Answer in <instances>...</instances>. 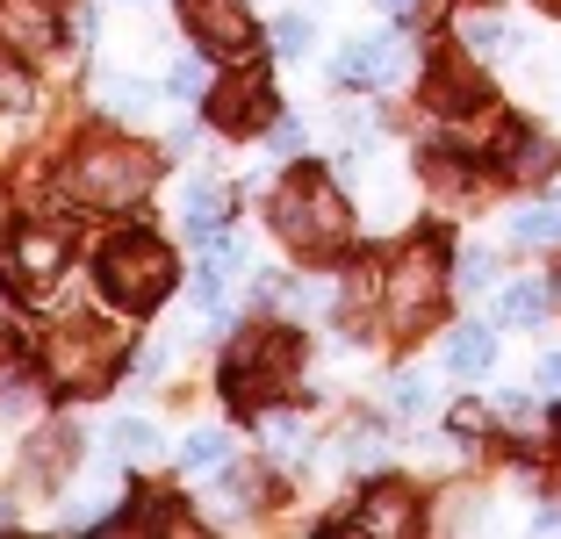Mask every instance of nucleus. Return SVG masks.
<instances>
[{
  "mask_svg": "<svg viewBox=\"0 0 561 539\" xmlns=\"http://www.w3.org/2000/svg\"><path fill=\"white\" fill-rule=\"evenodd\" d=\"M151 180H159V159L145 145H116V137H87L66 159V187L87 209H130Z\"/></svg>",
  "mask_w": 561,
  "mask_h": 539,
  "instance_id": "nucleus-2",
  "label": "nucleus"
},
{
  "mask_svg": "<svg viewBox=\"0 0 561 539\" xmlns=\"http://www.w3.org/2000/svg\"><path fill=\"white\" fill-rule=\"evenodd\" d=\"M490 359H496V339L482 324H461L454 339H446V367H454V375H482Z\"/></svg>",
  "mask_w": 561,
  "mask_h": 539,
  "instance_id": "nucleus-15",
  "label": "nucleus"
},
{
  "mask_svg": "<svg viewBox=\"0 0 561 539\" xmlns=\"http://www.w3.org/2000/svg\"><path fill=\"white\" fill-rule=\"evenodd\" d=\"M439 310H446V260H439V245H411L389 266V324L425 331Z\"/></svg>",
  "mask_w": 561,
  "mask_h": 539,
  "instance_id": "nucleus-6",
  "label": "nucleus"
},
{
  "mask_svg": "<svg viewBox=\"0 0 561 539\" xmlns=\"http://www.w3.org/2000/svg\"><path fill=\"white\" fill-rule=\"evenodd\" d=\"M165 94H173V101H195L202 94V66H195V58H181V66L165 72Z\"/></svg>",
  "mask_w": 561,
  "mask_h": 539,
  "instance_id": "nucleus-23",
  "label": "nucleus"
},
{
  "mask_svg": "<svg viewBox=\"0 0 561 539\" xmlns=\"http://www.w3.org/2000/svg\"><path fill=\"white\" fill-rule=\"evenodd\" d=\"M0 525H15V504H8V496H0Z\"/></svg>",
  "mask_w": 561,
  "mask_h": 539,
  "instance_id": "nucleus-33",
  "label": "nucleus"
},
{
  "mask_svg": "<svg viewBox=\"0 0 561 539\" xmlns=\"http://www.w3.org/2000/svg\"><path fill=\"white\" fill-rule=\"evenodd\" d=\"M482 425H490V417H482L476 403H461V410H454V432H482Z\"/></svg>",
  "mask_w": 561,
  "mask_h": 539,
  "instance_id": "nucleus-31",
  "label": "nucleus"
},
{
  "mask_svg": "<svg viewBox=\"0 0 561 539\" xmlns=\"http://www.w3.org/2000/svg\"><path fill=\"white\" fill-rule=\"evenodd\" d=\"M397 66H403V44H397V36H367V44L339 50L331 80H339V87H375V80H389Z\"/></svg>",
  "mask_w": 561,
  "mask_h": 539,
  "instance_id": "nucleus-12",
  "label": "nucleus"
},
{
  "mask_svg": "<svg viewBox=\"0 0 561 539\" xmlns=\"http://www.w3.org/2000/svg\"><path fill=\"white\" fill-rule=\"evenodd\" d=\"M274 230L288 238L296 252H310V260H324V252H339L353 238V209L339 202V187H331L324 173H288L274 195Z\"/></svg>",
  "mask_w": 561,
  "mask_h": 539,
  "instance_id": "nucleus-1",
  "label": "nucleus"
},
{
  "mask_svg": "<svg viewBox=\"0 0 561 539\" xmlns=\"http://www.w3.org/2000/svg\"><path fill=\"white\" fill-rule=\"evenodd\" d=\"M540 8H554V15H561V0H540Z\"/></svg>",
  "mask_w": 561,
  "mask_h": 539,
  "instance_id": "nucleus-34",
  "label": "nucleus"
},
{
  "mask_svg": "<svg viewBox=\"0 0 561 539\" xmlns=\"http://www.w3.org/2000/svg\"><path fill=\"white\" fill-rule=\"evenodd\" d=\"M101 295L116 302V310H159L165 288H173V252L159 245V238H145V230H123V238H108L101 245Z\"/></svg>",
  "mask_w": 561,
  "mask_h": 539,
  "instance_id": "nucleus-3",
  "label": "nucleus"
},
{
  "mask_svg": "<svg viewBox=\"0 0 561 539\" xmlns=\"http://www.w3.org/2000/svg\"><path fill=\"white\" fill-rule=\"evenodd\" d=\"M8 266H15L22 288H50V280L66 274V230L58 223H22L15 245H8Z\"/></svg>",
  "mask_w": 561,
  "mask_h": 539,
  "instance_id": "nucleus-9",
  "label": "nucleus"
},
{
  "mask_svg": "<svg viewBox=\"0 0 561 539\" xmlns=\"http://www.w3.org/2000/svg\"><path fill=\"white\" fill-rule=\"evenodd\" d=\"M339 454H346L353 468H375V460H381V439H375V432H353V446H339Z\"/></svg>",
  "mask_w": 561,
  "mask_h": 539,
  "instance_id": "nucleus-24",
  "label": "nucleus"
},
{
  "mask_svg": "<svg viewBox=\"0 0 561 539\" xmlns=\"http://www.w3.org/2000/svg\"><path fill=\"white\" fill-rule=\"evenodd\" d=\"M512 230H518V245H561V209H518Z\"/></svg>",
  "mask_w": 561,
  "mask_h": 539,
  "instance_id": "nucleus-18",
  "label": "nucleus"
},
{
  "mask_svg": "<svg viewBox=\"0 0 561 539\" xmlns=\"http://www.w3.org/2000/svg\"><path fill=\"white\" fill-rule=\"evenodd\" d=\"M496 36L504 30H496L490 15H468V50H496Z\"/></svg>",
  "mask_w": 561,
  "mask_h": 539,
  "instance_id": "nucleus-26",
  "label": "nucleus"
},
{
  "mask_svg": "<svg viewBox=\"0 0 561 539\" xmlns=\"http://www.w3.org/2000/svg\"><path fill=\"white\" fill-rule=\"evenodd\" d=\"M432 101H439L446 115H468V108H482L490 94H482V80L468 66H439V72H432Z\"/></svg>",
  "mask_w": 561,
  "mask_h": 539,
  "instance_id": "nucleus-14",
  "label": "nucleus"
},
{
  "mask_svg": "<svg viewBox=\"0 0 561 539\" xmlns=\"http://www.w3.org/2000/svg\"><path fill=\"white\" fill-rule=\"evenodd\" d=\"M490 274H496V260H490V252H476V260L461 266V280H468V288H482V280H490Z\"/></svg>",
  "mask_w": 561,
  "mask_h": 539,
  "instance_id": "nucleus-29",
  "label": "nucleus"
},
{
  "mask_svg": "<svg viewBox=\"0 0 561 539\" xmlns=\"http://www.w3.org/2000/svg\"><path fill=\"white\" fill-rule=\"evenodd\" d=\"M108 439H116V454H123V460H151V454H159V432H151L145 417H123Z\"/></svg>",
  "mask_w": 561,
  "mask_h": 539,
  "instance_id": "nucleus-19",
  "label": "nucleus"
},
{
  "mask_svg": "<svg viewBox=\"0 0 561 539\" xmlns=\"http://www.w3.org/2000/svg\"><path fill=\"white\" fill-rule=\"evenodd\" d=\"M561 165V145L540 130H504V173L512 180H547Z\"/></svg>",
  "mask_w": 561,
  "mask_h": 539,
  "instance_id": "nucleus-13",
  "label": "nucleus"
},
{
  "mask_svg": "<svg viewBox=\"0 0 561 539\" xmlns=\"http://www.w3.org/2000/svg\"><path fill=\"white\" fill-rule=\"evenodd\" d=\"M108 108H116V115H145V87L116 80V87H108Z\"/></svg>",
  "mask_w": 561,
  "mask_h": 539,
  "instance_id": "nucleus-25",
  "label": "nucleus"
},
{
  "mask_svg": "<svg viewBox=\"0 0 561 539\" xmlns=\"http://www.w3.org/2000/svg\"><path fill=\"white\" fill-rule=\"evenodd\" d=\"M224 454H231V439H224V432H195V439L181 446V460H187V468H216Z\"/></svg>",
  "mask_w": 561,
  "mask_h": 539,
  "instance_id": "nucleus-21",
  "label": "nucleus"
},
{
  "mask_svg": "<svg viewBox=\"0 0 561 539\" xmlns=\"http://www.w3.org/2000/svg\"><path fill=\"white\" fill-rule=\"evenodd\" d=\"M266 36H274V50H288V58H302V50H310V22H302V15H280Z\"/></svg>",
  "mask_w": 561,
  "mask_h": 539,
  "instance_id": "nucleus-22",
  "label": "nucleus"
},
{
  "mask_svg": "<svg viewBox=\"0 0 561 539\" xmlns=\"http://www.w3.org/2000/svg\"><path fill=\"white\" fill-rule=\"evenodd\" d=\"M0 44L8 50H50L58 44V0H0Z\"/></svg>",
  "mask_w": 561,
  "mask_h": 539,
  "instance_id": "nucleus-11",
  "label": "nucleus"
},
{
  "mask_svg": "<svg viewBox=\"0 0 561 539\" xmlns=\"http://www.w3.org/2000/svg\"><path fill=\"white\" fill-rule=\"evenodd\" d=\"M296 359H302V339L288 324L245 331V339L231 345V367H224V395H231V403H266L274 389H288Z\"/></svg>",
  "mask_w": 561,
  "mask_h": 539,
  "instance_id": "nucleus-4",
  "label": "nucleus"
},
{
  "mask_svg": "<svg viewBox=\"0 0 561 539\" xmlns=\"http://www.w3.org/2000/svg\"><path fill=\"white\" fill-rule=\"evenodd\" d=\"M397 410H425V375H403L397 381Z\"/></svg>",
  "mask_w": 561,
  "mask_h": 539,
  "instance_id": "nucleus-27",
  "label": "nucleus"
},
{
  "mask_svg": "<svg viewBox=\"0 0 561 539\" xmlns=\"http://www.w3.org/2000/svg\"><path fill=\"white\" fill-rule=\"evenodd\" d=\"M353 532H375V539H403V532H417V496L403 490V482H375V490L353 504Z\"/></svg>",
  "mask_w": 561,
  "mask_h": 539,
  "instance_id": "nucleus-10",
  "label": "nucleus"
},
{
  "mask_svg": "<svg viewBox=\"0 0 561 539\" xmlns=\"http://www.w3.org/2000/svg\"><path fill=\"white\" fill-rule=\"evenodd\" d=\"M266 115H274V94H266V72L260 66H238L224 87H209V123L216 130H260Z\"/></svg>",
  "mask_w": 561,
  "mask_h": 539,
  "instance_id": "nucleus-8",
  "label": "nucleus"
},
{
  "mask_svg": "<svg viewBox=\"0 0 561 539\" xmlns=\"http://www.w3.org/2000/svg\"><path fill=\"white\" fill-rule=\"evenodd\" d=\"M547 302H554V295H547L540 280H518V288H504V302H496V310H504V324H540Z\"/></svg>",
  "mask_w": 561,
  "mask_h": 539,
  "instance_id": "nucleus-17",
  "label": "nucleus"
},
{
  "mask_svg": "<svg viewBox=\"0 0 561 539\" xmlns=\"http://www.w3.org/2000/svg\"><path fill=\"white\" fill-rule=\"evenodd\" d=\"M30 468L50 474V468H72V432H44V439L30 446Z\"/></svg>",
  "mask_w": 561,
  "mask_h": 539,
  "instance_id": "nucleus-20",
  "label": "nucleus"
},
{
  "mask_svg": "<svg viewBox=\"0 0 561 539\" xmlns=\"http://www.w3.org/2000/svg\"><path fill=\"white\" fill-rule=\"evenodd\" d=\"M274 151H288V159H296V151H302V123H274Z\"/></svg>",
  "mask_w": 561,
  "mask_h": 539,
  "instance_id": "nucleus-28",
  "label": "nucleus"
},
{
  "mask_svg": "<svg viewBox=\"0 0 561 539\" xmlns=\"http://www.w3.org/2000/svg\"><path fill=\"white\" fill-rule=\"evenodd\" d=\"M381 8H397V15H411V8H417V0H381Z\"/></svg>",
  "mask_w": 561,
  "mask_h": 539,
  "instance_id": "nucleus-32",
  "label": "nucleus"
},
{
  "mask_svg": "<svg viewBox=\"0 0 561 539\" xmlns=\"http://www.w3.org/2000/svg\"><path fill=\"white\" fill-rule=\"evenodd\" d=\"M181 22L209 58H245L252 50V15L245 0H181Z\"/></svg>",
  "mask_w": 561,
  "mask_h": 539,
  "instance_id": "nucleus-7",
  "label": "nucleus"
},
{
  "mask_svg": "<svg viewBox=\"0 0 561 539\" xmlns=\"http://www.w3.org/2000/svg\"><path fill=\"white\" fill-rule=\"evenodd\" d=\"M540 389H547V395H561V353H547V359H540Z\"/></svg>",
  "mask_w": 561,
  "mask_h": 539,
  "instance_id": "nucleus-30",
  "label": "nucleus"
},
{
  "mask_svg": "<svg viewBox=\"0 0 561 539\" xmlns=\"http://www.w3.org/2000/svg\"><path fill=\"white\" fill-rule=\"evenodd\" d=\"M224 216H231V195H224L216 180H202L195 195H187V230H195V238H216V230H224Z\"/></svg>",
  "mask_w": 561,
  "mask_h": 539,
  "instance_id": "nucleus-16",
  "label": "nucleus"
},
{
  "mask_svg": "<svg viewBox=\"0 0 561 539\" xmlns=\"http://www.w3.org/2000/svg\"><path fill=\"white\" fill-rule=\"evenodd\" d=\"M123 367V324H58L50 339V381L72 395L108 389Z\"/></svg>",
  "mask_w": 561,
  "mask_h": 539,
  "instance_id": "nucleus-5",
  "label": "nucleus"
}]
</instances>
